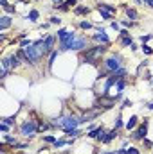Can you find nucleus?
I'll list each match as a JSON object with an SVG mask.
<instances>
[{
	"label": "nucleus",
	"instance_id": "1",
	"mask_svg": "<svg viewBox=\"0 0 153 154\" xmlns=\"http://www.w3.org/2000/svg\"><path fill=\"white\" fill-rule=\"evenodd\" d=\"M106 48H108V45H101V43H97V45H94V47H90V48H85V50H81V54H79V59H81V63L97 65V63L101 61V57L105 56Z\"/></svg>",
	"mask_w": 153,
	"mask_h": 154
},
{
	"label": "nucleus",
	"instance_id": "2",
	"mask_svg": "<svg viewBox=\"0 0 153 154\" xmlns=\"http://www.w3.org/2000/svg\"><path fill=\"white\" fill-rule=\"evenodd\" d=\"M56 38H60V52H67V50H70V43H72L77 36L74 34V31L70 32V31H67V29H58Z\"/></svg>",
	"mask_w": 153,
	"mask_h": 154
},
{
	"label": "nucleus",
	"instance_id": "3",
	"mask_svg": "<svg viewBox=\"0 0 153 154\" xmlns=\"http://www.w3.org/2000/svg\"><path fill=\"white\" fill-rule=\"evenodd\" d=\"M103 70L106 72V74H114L117 72L119 68H122V57L119 56V54H110L108 57H105L103 59Z\"/></svg>",
	"mask_w": 153,
	"mask_h": 154
},
{
	"label": "nucleus",
	"instance_id": "4",
	"mask_svg": "<svg viewBox=\"0 0 153 154\" xmlns=\"http://www.w3.org/2000/svg\"><path fill=\"white\" fill-rule=\"evenodd\" d=\"M36 133H38V120H34V118L24 120V124L20 125V134L24 138H33V136H36Z\"/></svg>",
	"mask_w": 153,
	"mask_h": 154
},
{
	"label": "nucleus",
	"instance_id": "5",
	"mask_svg": "<svg viewBox=\"0 0 153 154\" xmlns=\"http://www.w3.org/2000/svg\"><path fill=\"white\" fill-rule=\"evenodd\" d=\"M115 102H117V99L112 97V95H101V97H97V100L94 102V108L99 109V111H108V109H112L115 106Z\"/></svg>",
	"mask_w": 153,
	"mask_h": 154
},
{
	"label": "nucleus",
	"instance_id": "6",
	"mask_svg": "<svg viewBox=\"0 0 153 154\" xmlns=\"http://www.w3.org/2000/svg\"><path fill=\"white\" fill-rule=\"evenodd\" d=\"M148 125H150V118H144V120L132 131L130 138L135 140V142H142V140L146 138V134H148Z\"/></svg>",
	"mask_w": 153,
	"mask_h": 154
},
{
	"label": "nucleus",
	"instance_id": "7",
	"mask_svg": "<svg viewBox=\"0 0 153 154\" xmlns=\"http://www.w3.org/2000/svg\"><path fill=\"white\" fill-rule=\"evenodd\" d=\"M81 125V120H79V116L77 115H67L63 116V129L61 131H70V129H77Z\"/></svg>",
	"mask_w": 153,
	"mask_h": 154
},
{
	"label": "nucleus",
	"instance_id": "8",
	"mask_svg": "<svg viewBox=\"0 0 153 154\" xmlns=\"http://www.w3.org/2000/svg\"><path fill=\"white\" fill-rule=\"evenodd\" d=\"M108 131L103 127V125H99V127H94V129H90L88 133H86V136L88 138H92V140H97L99 143H101V140L105 138V134H106Z\"/></svg>",
	"mask_w": 153,
	"mask_h": 154
},
{
	"label": "nucleus",
	"instance_id": "9",
	"mask_svg": "<svg viewBox=\"0 0 153 154\" xmlns=\"http://www.w3.org/2000/svg\"><path fill=\"white\" fill-rule=\"evenodd\" d=\"M86 45H88V39L85 38V36H77V38L70 43V50H85Z\"/></svg>",
	"mask_w": 153,
	"mask_h": 154
},
{
	"label": "nucleus",
	"instance_id": "10",
	"mask_svg": "<svg viewBox=\"0 0 153 154\" xmlns=\"http://www.w3.org/2000/svg\"><path fill=\"white\" fill-rule=\"evenodd\" d=\"M94 41H97V43H101V45H110V39H108V34H106V31H103V29H97V32L92 36Z\"/></svg>",
	"mask_w": 153,
	"mask_h": 154
},
{
	"label": "nucleus",
	"instance_id": "11",
	"mask_svg": "<svg viewBox=\"0 0 153 154\" xmlns=\"http://www.w3.org/2000/svg\"><path fill=\"white\" fill-rule=\"evenodd\" d=\"M43 41H45V50H47V54H50V52L54 50V43H56V34H47V36L43 38Z\"/></svg>",
	"mask_w": 153,
	"mask_h": 154
},
{
	"label": "nucleus",
	"instance_id": "12",
	"mask_svg": "<svg viewBox=\"0 0 153 154\" xmlns=\"http://www.w3.org/2000/svg\"><path fill=\"white\" fill-rule=\"evenodd\" d=\"M122 9H124V13H126V18H128V20H132V22H137V18H139V13H137L133 7H130V5H122Z\"/></svg>",
	"mask_w": 153,
	"mask_h": 154
},
{
	"label": "nucleus",
	"instance_id": "13",
	"mask_svg": "<svg viewBox=\"0 0 153 154\" xmlns=\"http://www.w3.org/2000/svg\"><path fill=\"white\" fill-rule=\"evenodd\" d=\"M117 136H119V131H117V129H112V131H108V133L105 134V138L101 140V143H103V145H108V143H110L112 140H115Z\"/></svg>",
	"mask_w": 153,
	"mask_h": 154
},
{
	"label": "nucleus",
	"instance_id": "14",
	"mask_svg": "<svg viewBox=\"0 0 153 154\" xmlns=\"http://www.w3.org/2000/svg\"><path fill=\"white\" fill-rule=\"evenodd\" d=\"M139 125V116H132L126 124H124V127H126V131H133L135 127Z\"/></svg>",
	"mask_w": 153,
	"mask_h": 154
},
{
	"label": "nucleus",
	"instance_id": "15",
	"mask_svg": "<svg viewBox=\"0 0 153 154\" xmlns=\"http://www.w3.org/2000/svg\"><path fill=\"white\" fill-rule=\"evenodd\" d=\"M96 9H105V11H108V13H112V14H115V13H117V7H115V5H110V4H105V2H99Z\"/></svg>",
	"mask_w": 153,
	"mask_h": 154
},
{
	"label": "nucleus",
	"instance_id": "16",
	"mask_svg": "<svg viewBox=\"0 0 153 154\" xmlns=\"http://www.w3.org/2000/svg\"><path fill=\"white\" fill-rule=\"evenodd\" d=\"M52 122H45V120H38V133H43V131H49L52 129Z\"/></svg>",
	"mask_w": 153,
	"mask_h": 154
},
{
	"label": "nucleus",
	"instance_id": "17",
	"mask_svg": "<svg viewBox=\"0 0 153 154\" xmlns=\"http://www.w3.org/2000/svg\"><path fill=\"white\" fill-rule=\"evenodd\" d=\"M9 27H11V18H9V16H2V18H0V31L4 32V31L9 29Z\"/></svg>",
	"mask_w": 153,
	"mask_h": 154
},
{
	"label": "nucleus",
	"instance_id": "18",
	"mask_svg": "<svg viewBox=\"0 0 153 154\" xmlns=\"http://www.w3.org/2000/svg\"><path fill=\"white\" fill-rule=\"evenodd\" d=\"M58 50H52L50 54H49V61H47V68H52V65H54V61H56V57H58Z\"/></svg>",
	"mask_w": 153,
	"mask_h": 154
},
{
	"label": "nucleus",
	"instance_id": "19",
	"mask_svg": "<svg viewBox=\"0 0 153 154\" xmlns=\"http://www.w3.org/2000/svg\"><path fill=\"white\" fill-rule=\"evenodd\" d=\"M121 47H132L133 45V38L132 36H121Z\"/></svg>",
	"mask_w": 153,
	"mask_h": 154
},
{
	"label": "nucleus",
	"instance_id": "20",
	"mask_svg": "<svg viewBox=\"0 0 153 154\" xmlns=\"http://www.w3.org/2000/svg\"><path fill=\"white\" fill-rule=\"evenodd\" d=\"M88 7L86 5H77L76 9H74V14H77V16H83V14H88Z\"/></svg>",
	"mask_w": 153,
	"mask_h": 154
},
{
	"label": "nucleus",
	"instance_id": "21",
	"mask_svg": "<svg viewBox=\"0 0 153 154\" xmlns=\"http://www.w3.org/2000/svg\"><path fill=\"white\" fill-rule=\"evenodd\" d=\"M38 18H40V11L31 9V11H29V14H27V20H29V22H36Z\"/></svg>",
	"mask_w": 153,
	"mask_h": 154
},
{
	"label": "nucleus",
	"instance_id": "22",
	"mask_svg": "<svg viewBox=\"0 0 153 154\" xmlns=\"http://www.w3.org/2000/svg\"><path fill=\"white\" fill-rule=\"evenodd\" d=\"M4 142H5L7 145H13V147L18 143V142H16V138H15V136H9V134H5V136H4Z\"/></svg>",
	"mask_w": 153,
	"mask_h": 154
},
{
	"label": "nucleus",
	"instance_id": "23",
	"mask_svg": "<svg viewBox=\"0 0 153 154\" xmlns=\"http://www.w3.org/2000/svg\"><path fill=\"white\" fill-rule=\"evenodd\" d=\"M65 145H69V140H56V142L52 143L54 149H61V147H65Z\"/></svg>",
	"mask_w": 153,
	"mask_h": 154
},
{
	"label": "nucleus",
	"instance_id": "24",
	"mask_svg": "<svg viewBox=\"0 0 153 154\" xmlns=\"http://www.w3.org/2000/svg\"><path fill=\"white\" fill-rule=\"evenodd\" d=\"M124 124H122V116H121V113L117 115V118H115V122H114V129H117V131H121V127H122Z\"/></svg>",
	"mask_w": 153,
	"mask_h": 154
},
{
	"label": "nucleus",
	"instance_id": "25",
	"mask_svg": "<svg viewBox=\"0 0 153 154\" xmlns=\"http://www.w3.org/2000/svg\"><path fill=\"white\" fill-rule=\"evenodd\" d=\"M65 133H67L69 138H77V136H81V131H79V129H70V131H65Z\"/></svg>",
	"mask_w": 153,
	"mask_h": 154
},
{
	"label": "nucleus",
	"instance_id": "26",
	"mask_svg": "<svg viewBox=\"0 0 153 154\" xmlns=\"http://www.w3.org/2000/svg\"><path fill=\"white\" fill-rule=\"evenodd\" d=\"M99 11V14H101V18H105V20H112V13H108V11H105V9H97Z\"/></svg>",
	"mask_w": 153,
	"mask_h": 154
},
{
	"label": "nucleus",
	"instance_id": "27",
	"mask_svg": "<svg viewBox=\"0 0 153 154\" xmlns=\"http://www.w3.org/2000/svg\"><path fill=\"white\" fill-rule=\"evenodd\" d=\"M121 25H122L124 29H128V27H133V25H135V22H132V20H128V18H124V20H121Z\"/></svg>",
	"mask_w": 153,
	"mask_h": 154
},
{
	"label": "nucleus",
	"instance_id": "28",
	"mask_svg": "<svg viewBox=\"0 0 153 154\" xmlns=\"http://www.w3.org/2000/svg\"><path fill=\"white\" fill-rule=\"evenodd\" d=\"M49 23H50V25H60V23H61V18H60V16H50V18H49Z\"/></svg>",
	"mask_w": 153,
	"mask_h": 154
},
{
	"label": "nucleus",
	"instance_id": "29",
	"mask_svg": "<svg viewBox=\"0 0 153 154\" xmlns=\"http://www.w3.org/2000/svg\"><path fill=\"white\" fill-rule=\"evenodd\" d=\"M79 29L88 31V29H92V23H90V22H79Z\"/></svg>",
	"mask_w": 153,
	"mask_h": 154
},
{
	"label": "nucleus",
	"instance_id": "30",
	"mask_svg": "<svg viewBox=\"0 0 153 154\" xmlns=\"http://www.w3.org/2000/svg\"><path fill=\"white\" fill-rule=\"evenodd\" d=\"M141 48H142V52H144L146 56H150V54H153V48H151V47H148L146 43H142V47H141Z\"/></svg>",
	"mask_w": 153,
	"mask_h": 154
},
{
	"label": "nucleus",
	"instance_id": "31",
	"mask_svg": "<svg viewBox=\"0 0 153 154\" xmlns=\"http://www.w3.org/2000/svg\"><path fill=\"white\" fill-rule=\"evenodd\" d=\"M43 142H45V143H54L56 138H54L52 134H45V136H43Z\"/></svg>",
	"mask_w": 153,
	"mask_h": 154
},
{
	"label": "nucleus",
	"instance_id": "32",
	"mask_svg": "<svg viewBox=\"0 0 153 154\" xmlns=\"http://www.w3.org/2000/svg\"><path fill=\"white\" fill-rule=\"evenodd\" d=\"M18 43H20V48H25V47H31V45H33L29 39H22V41H18Z\"/></svg>",
	"mask_w": 153,
	"mask_h": 154
},
{
	"label": "nucleus",
	"instance_id": "33",
	"mask_svg": "<svg viewBox=\"0 0 153 154\" xmlns=\"http://www.w3.org/2000/svg\"><path fill=\"white\" fill-rule=\"evenodd\" d=\"M132 106H133V102H132L130 99H124V100H122V106H121V108L124 109V108H132Z\"/></svg>",
	"mask_w": 153,
	"mask_h": 154
},
{
	"label": "nucleus",
	"instance_id": "34",
	"mask_svg": "<svg viewBox=\"0 0 153 154\" xmlns=\"http://www.w3.org/2000/svg\"><path fill=\"white\" fill-rule=\"evenodd\" d=\"M142 145H144L146 149H153V142H150L148 138H144V140H142Z\"/></svg>",
	"mask_w": 153,
	"mask_h": 154
},
{
	"label": "nucleus",
	"instance_id": "35",
	"mask_svg": "<svg viewBox=\"0 0 153 154\" xmlns=\"http://www.w3.org/2000/svg\"><path fill=\"white\" fill-rule=\"evenodd\" d=\"M2 122H4V124H7V125H15V116H9V118H4Z\"/></svg>",
	"mask_w": 153,
	"mask_h": 154
},
{
	"label": "nucleus",
	"instance_id": "36",
	"mask_svg": "<svg viewBox=\"0 0 153 154\" xmlns=\"http://www.w3.org/2000/svg\"><path fill=\"white\" fill-rule=\"evenodd\" d=\"M0 131H2V133H7V131H9V125L2 122V124H0Z\"/></svg>",
	"mask_w": 153,
	"mask_h": 154
},
{
	"label": "nucleus",
	"instance_id": "37",
	"mask_svg": "<svg viewBox=\"0 0 153 154\" xmlns=\"http://www.w3.org/2000/svg\"><path fill=\"white\" fill-rule=\"evenodd\" d=\"M150 39H151V34H146V36L142 34V36H141V41H142V43H148Z\"/></svg>",
	"mask_w": 153,
	"mask_h": 154
},
{
	"label": "nucleus",
	"instance_id": "38",
	"mask_svg": "<svg viewBox=\"0 0 153 154\" xmlns=\"http://www.w3.org/2000/svg\"><path fill=\"white\" fill-rule=\"evenodd\" d=\"M61 4H63V0H52V7H54V9H58Z\"/></svg>",
	"mask_w": 153,
	"mask_h": 154
},
{
	"label": "nucleus",
	"instance_id": "39",
	"mask_svg": "<svg viewBox=\"0 0 153 154\" xmlns=\"http://www.w3.org/2000/svg\"><path fill=\"white\" fill-rule=\"evenodd\" d=\"M128 154H141V151H139L137 147H130V149H128Z\"/></svg>",
	"mask_w": 153,
	"mask_h": 154
},
{
	"label": "nucleus",
	"instance_id": "40",
	"mask_svg": "<svg viewBox=\"0 0 153 154\" xmlns=\"http://www.w3.org/2000/svg\"><path fill=\"white\" fill-rule=\"evenodd\" d=\"M4 9H5V13H9V14H15V7H11V5H5Z\"/></svg>",
	"mask_w": 153,
	"mask_h": 154
},
{
	"label": "nucleus",
	"instance_id": "41",
	"mask_svg": "<svg viewBox=\"0 0 153 154\" xmlns=\"http://www.w3.org/2000/svg\"><path fill=\"white\" fill-rule=\"evenodd\" d=\"M49 27H50L49 22H47V23H40V29H41V31H45V29H49Z\"/></svg>",
	"mask_w": 153,
	"mask_h": 154
},
{
	"label": "nucleus",
	"instance_id": "42",
	"mask_svg": "<svg viewBox=\"0 0 153 154\" xmlns=\"http://www.w3.org/2000/svg\"><path fill=\"white\" fill-rule=\"evenodd\" d=\"M7 74H9V70H4V68H2V72H0V77H2V79H5V77H7Z\"/></svg>",
	"mask_w": 153,
	"mask_h": 154
},
{
	"label": "nucleus",
	"instance_id": "43",
	"mask_svg": "<svg viewBox=\"0 0 153 154\" xmlns=\"http://www.w3.org/2000/svg\"><path fill=\"white\" fill-rule=\"evenodd\" d=\"M110 27H112L114 31H119V23H117V22H112V23H110Z\"/></svg>",
	"mask_w": 153,
	"mask_h": 154
},
{
	"label": "nucleus",
	"instance_id": "44",
	"mask_svg": "<svg viewBox=\"0 0 153 154\" xmlns=\"http://www.w3.org/2000/svg\"><path fill=\"white\" fill-rule=\"evenodd\" d=\"M117 154H128V149H126V147H121V149L117 151Z\"/></svg>",
	"mask_w": 153,
	"mask_h": 154
},
{
	"label": "nucleus",
	"instance_id": "45",
	"mask_svg": "<svg viewBox=\"0 0 153 154\" xmlns=\"http://www.w3.org/2000/svg\"><path fill=\"white\" fill-rule=\"evenodd\" d=\"M119 36H130V32H128V31H126V29H122V31H121V34H119Z\"/></svg>",
	"mask_w": 153,
	"mask_h": 154
},
{
	"label": "nucleus",
	"instance_id": "46",
	"mask_svg": "<svg viewBox=\"0 0 153 154\" xmlns=\"http://www.w3.org/2000/svg\"><path fill=\"white\" fill-rule=\"evenodd\" d=\"M103 154H117V151H108V152H103Z\"/></svg>",
	"mask_w": 153,
	"mask_h": 154
},
{
	"label": "nucleus",
	"instance_id": "47",
	"mask_svg": "<svg viewBox=\"0 0 153 154\" xmlns=\"http://www.w3.org/2000/svg\"><path fill=\"white\" fill-rule=\"evenodd\" d=\"M148 5H150V7L153 9V0H148Z\"/></svg>",
	"mask_w": 153,
	"mask_h": 154
},
{
	"label": "nucleus",
	"instance_id": "48",
	"mask_svg": "<svg viewBox=\"0 0 153 154\" xmlns=\"http://www.w3.org/2000/svg\"><path fill=\"white\" fill-rule=\"evenodd\" d=\"M148 108H150V109L153 111V102H150V104H148Z\"/></svg>",
	"mask_w": 153,
	"mask_h": 154
},
{
	"label": "nucleus",
	"instance_id": "49",
	"mask_svg": "<svg viewBox=\"0 0 153 154\" xmlns=\"http://www.w3.org/2000/svg\"><path fill=\"white\" fill-rule=\"evenodd\" d=\"M151 84H153V79H151Z\"/></svg>",
	"mask_w": 153,
	"mask_h": 154
}]
</instances>
